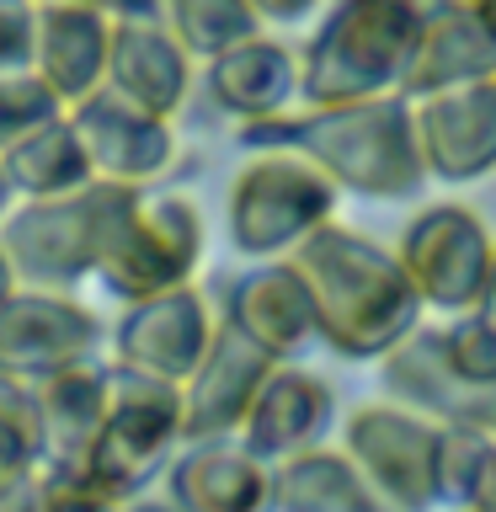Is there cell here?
<instances>
[{"label": "cell", "instance_id": "obj_22", "mask_svg": "<svg viewBox=\"0 0 496 512\" xmlns=\"http://www.w3.org/2000/svg\"><path fill=\"white\" fill-rule=\"evenodd\" d=\"M486 75H496V38L486 32V22L475 11L427 6L411 64L400 75V96H432V91L470 86V80H486Z\"/></svg>", "mask_w": 496, "mask_h": 512}, {"label": "cell", "instance_id": "obj_43", "mask_svg": "<svg viewBox=\"0 0 496 512\" xmlns=\"http://www.w3.org/2000/svg\"><path fill=\"white\" fill-rule=\"evenodd\" d=\"M464 512H470V507H464Z\"/></svg>", "mask_w": 496, "mask_h": 512}, {"label": "cell", "instance_id": "obj_27", "mask_svg": "<svg viewBox=\"0 0 496 512\" xmlns=\"http://www.w3.org/2000/svg\"><path fill=\"white\" fill-rule=\"evenodd\" d=\"M491 438L475 427H448L438 422V443H432V486H438V507H464L470 486L486 464Z\"/></svg>", "mask_w": 496, "mask_h": 512}, {"label": "cell", "instance_id": "obj_28", "mask_svg": "<svg viewBox=\"0 0 496 512\" xmlns=\"http://www.w3.org/2000/svg\"><path fill=\"white\" fill-rule=\"evenodd\" d=\"M438 331H443V358L454 374L475 384H496V320L486 310H459Z\"/></svg>", "mask_w": 496, "mask_h": 512}, {"label": "cell", "instance_id": "obj_21", "mask_svg": "<svg viewBox=\"0 0 496 512\" xmlns=\"http://www.w3.org/2000/svg\"><path fill=\"white\" fill-rule=\"evenodd\" d=\"M208 96L235 123L278 118L299 102V48H288L262 27L256 38L208 59Z\"/></svg>", "mask_w": 496, "mask_h": 512}, {"label": "cell", "instance_id": "obj_38", "mask_svg": "<svg viewBox=\"0 0 496 512\" xmlns=\"http://www.w3.org/2000/svg\"><path fill=\"white\" fill-rule=\"evenodd\" d=\"M475 310H486L491 320H496V256H491V272H486V294H480V304Z\"/></svg>", "mask_w": 496, "mask_h": 512}, {"label": "cell", "instance_id": "obj_5", "mask_svg": "<svg viewBox=\"0 0 496 512\" xmlns=\"http://www.w3.org/2000/svg\"><path fill=\"white\" fill-rule=\"evenodd\" d=\"M342 192L310 155L299 150H246L230 198H224V230L230 246L251 262L288 256L304 235L336 219Z\"/></svg>", "mask_w": 496, "mask_h": 512}, {"label": "cell", "instance_id": "obj_3", "mask_svg": "<svg viewBox=\"0 0 496 512\" xmlns=\"http://www.w3.org/2000/svg\"><path fill=\"white\" fill-rule=\"evenodd\" d=\"M427 0H336L299 48V102L342 107L400 91Z\"/></svg>", "mask_w": 496, "mask_h": 512}, {"label": "cell", "instance_id": "obj_23", "mask_svg": "<svg viewBox=\"0 0 496 512\" xmlns=\"http://www.w3.org/2000/svg\"><path fill=\"white\" fill-rule=\"evenodd\" d=\"M38 395V427H43V464H80L107 416V363L80 358L54 374L32 379Z\"/></svg>", "mask_w": 496, "mask_h": 512}, {"label": "cell", "instance_id": "obj_11", "mask_svg": "<svg viewBox=\"0 0 496 512\" xmlns=\"http://www.w3.org/2000/svg\"><path fill=\"white\" fill-rule=\"evenodd\" d=\"M379 384L395 406H406L427 422H448V427H475L496 438V384H475L448 368L443 358V331L438 326H416L379 352Z\"/></svg>", "mask_w": 496, "mask_h": 512}, {"label": "cell", "instance_id": "obj_7", "mask_svg": "<svg viewBox=\"0 0 496 512\" xmlns=\"http://www.w3.org/2000/svg\"><path fill=\"white\" fill-rule=\"evenodd\" d=\"M198 267H203V208L182 198V192L144 187L128 203V214L118 219V230H112L91 278L112 299L139 304V299L166 294V288L192 283Z\"/></svg>", "mask_w": 496, "mask_h": 512}, {"label": "cell", "instance_id": "obj_32", "mask_svg": "<svg viewBox=\"0 0 496 512\" xmlns=\"http://www.w3.org/2000/svg\"><path fill=\"white\" fill-rule=\"evenodd\" d=\"M32 6H91L107 22H150V16H160V0H32Z\"/></svg>", "mask_w": 496, "mask_h": 512}, {"label": "cell", "instance_id": "obj_35", "mask_svg": "<svg viewBox=\"0 0 496 512\" xmlns=\"http://www.w3.org/2000/svg\"><path fill=\"white\" fill-rule=\"evenodd\" d=\"M470 512H496V438L486 448V464H480L475 486H470V502H464Z\"/></svg>", "mask_w": 496, "mask_h": 512}, {"label": "cell", "instance_id": "obj_17", "mask_svg": "<svg viewBox=\"0 0 496 512\" xmlns=\"http://www.w3.org/2000/svg\"><path fill=\"white\" fill-rule=\"evenodd\" d=\"M331 427H336L331 379H320L299 363H272L267 379L256 384L251 411H246V422H240L235 438L246 443L256 459L278 464L288 454H304V448L326 443Z\"/></svg>", "mask_w": 496, "mask_h": 512}, {"label": "cell", "instance_id": "obj_36", "mask_svg": "<svg viewBox=\"0 0 496 512\" xmlns=\"http://www.w3.org/2000/svg\"><path fill=\"white\" fill-rule=\"evenodd\" d=\"M251 6H256V16H262V22L288 27V22H304V16H310L320 0H251Z\"/></svg>", "mask_w": 496, "mask_h": 512}, {"label": "cell", "instance_id": "obj_19", "mask_svg": "<svg viewBox=\"0 0 496 512\" xmlns=\"http://www.w3.org/2000/svg\"><path fill=\"white\" fill-rule=\"evenodd\" d=\"M102 86L118 91L123 102L155 112V118H176L192 96V59L160 27V16H150V22H112Z\"/></svg>", "mask_w": 496, "mask_h": 512}, {"label": "cell", "instance_id": "obj_15", "mask_svg": "<svg viewBox=\"0 0 496 512\" xmlns=\"http://www.w3.org/2000/svg\"><path fill=\"white\" fill-rule=\"evenodd\" d=\"M272 358L256 342H246L235 326H214L203 358L192 363V374L176 384L182 390V411H176V432L182 443H208V438H235L240 422L251 411L256 384L267 379Z\"/></svg>", "mask_w": 496, "mask_h": 512}, {"label": "cell", "instance_id": "obj_18", "mask_svg": "<svg viewBox=\"0 0 496 512\" xmlns=\"http://www.w3.org/2000/svg\"><path fill=\"white\" fill-rule=\"evenodd\" d=\"M160 480L176 512H272V464L240 438L182 443Z\"/></svg>", "mask_w": 496, "mask_h": 512}, {"label": "cell", "instance_id": "obj_1", "mask_svg": "<svg viewBox=\"0 0 496 512\" xmlns=\"http://www.w3.org/2000/svg\"><path fill=\"white\" fill-rule=\"evenodd\" d=\"M240 150H299L336 182V192L374 203H406L427 187L411 128V96L384 91L342 107H304L235 128Z\"/></svg>", "mask_w": 496, "mask_h": 512}, {"label": "cell", "instance_id": "obj_40", "mask_svg": "<svg viewBox=\"0 0 496 512\" xmlns=\"http://www.w3.org/2000/svg\"><path fill=\"white\" fill-rule=\"evenodd\" d=\"M11 198H16V192H11V182H6V166H0V219H6V208H11Z\"/></svg>", "mask_w": 496, "mask_h": 512}, {"label": "cell", "instance_id": "obj_25", "mask_svg": "<svg viewBox=\"0 0 496 512\" xmlns=\"http://www.w3.org/2000/svg\"><path fill=\"white\" fill-rule=\"evenodd\" d=\"M0 166H6V182L16 198H59V192H75L91 182L86 150H80L70 118H48L32 134H22L16 144L0 150Z\"/></svg>", "mask_w": 496, "mask_h": 512}, {"label": "cell", "instance_id": "obj_37", "mask_svg": "<svg viewBox=\"0 0 496 512\" xmlns=\"http://www.w3.org/2000/svg\"><path fill=\"white\" fill-rule=\"evenodd\" d=\"M123 512H176L166 496H134V502H123Z\"/></svg>", "mask_w": 496, "mask_h": 512}, {"label": "cell", "instance_id": "obj_10", "mask_svg": "<svg viewBox=\"0 0 496 512\" xmlns=\"http://www.w3.org/2000/svg\"><path fill=\"white\" fill-rule=\"evenodd\" d=\"M107 336L102 315L75 299V288H32L16 283L0 299V374L43 379L64 363L96 358V342Z\"/></svg>", "mask_w": 496, "mask_h": 512}, {"label": "cell", "instance_id": "obj_41", "mask_svg": "<svg viewBox=\"0 0 496 512\" xmlns=\"http://www.w3.org/2000/svg\"><path fill=\"white\" fill-rule=\"evenodd\" d=\"M11 288H16V278H11V267H6V256H0V299H6V294H11Z\"/></svg>", "mask_w": 496, "mask_h": 512}, {"label": "cell", "instance_id": "obj_9", "mask_svg": "<svg viewBox=\"0 0 496 512\" xmlns=\"http://www.w3.org/2000/svg\"><path fill=\"white\" fill-rule=\"evenodd\" d=\"M432 443H438V422L395 406V400L358 406L342 422V454L358 464V475L390 512H438Z\"/></svg>", "mask_w": 496, "mask_h": 512}, {"label": "cell", "instance_id": "obj_20", "mask_svg": "<svg viewBox=\"0 0 496 512\" xmlns=\"http://www.w3.org/2000/svg\"><path fill=\"white\" fill-rule=\"evenodd\" d=\"M112 22L91 6H38L32 27V75L54 91L59 107L86 102L107 80Z\"/></svg>", "mask_w": 496, "mask_h": 512}, {"label": "cell", "instance_id": "obj_39", "mask_svg": "<svg viewBox=\"0 0 496 512\" xmlns=\"http://www.w3.org/2000/svg\"><path fill=\"white\" fill-rule=\"evenodd\" d=\"M427 6H448V11H486L491 0H427Z\"/></svg>", "mask_w": 496, "mask_h": 512}, {"label": "cell", "instance_id": "obj_30", "mask_svg": "<svg viewBox=\"0 0 496 512\" xmlns=\"http://www.w3.org/2000/svg\"><path fill=\"white\" fill-rule=\"evenodd\" d=\"M43 512H123V496H112L86 464H38Z\"/></svg>", "mask_w": 496, "mask_h": 512}, {"label": "cell", "instance_id": "obj_4", "mask_svg": "<svg viewBox=\"0 0 496 512\" xmlns=\"http://www.w3.org/2000/svg\"><path fill=\"white\" fill-rule=\"evenodd\" d=\"M139 192L144 187L91 176L86 187L59 192V198L11 203L0 219V256H6L11 278L32 288H80L96 272L112 230Z\"/></svg>", "mask_w": 496, "mask_h": 512}, {"label": "cell", "instance_id": "obj_14", "mask_svg": "<svg viewBox=\"0 0 496 512\" xmlns=\"http://www.w3.org/2000/svg\"><path fill=\"white\" fill-rule=\"evenodd\" d=\"M214 326H219V310L198 283L166 288V294L139 299L123 310V320L112 326V358L182 384L192 374V363L203 358Z\"/></svg>", "mask_w": 496, "mask_h": 512}, {"label": "cell", "instance_id": "obj_2", "mask_svg": "<svg viewBox=\"0 0 496 512\" xmlns=\"http://www.w3.org/2000/svg\"><path fill=\"white\" fill-rule=\"evenodd\" d=\"M288 262L310 294L315 342L347 363H374L422 320V299L400 256L379 246L374 235L347 230L342 219H326L315 235H304L288 251Z\"/></svg>", "mask_w": 496, "mask_h": 512}, {"label": "cell", "instance_id": "obj_33", "mask_svg": "<svg viewBox=\"0 0 496 512\" xmlns=\"http://www.w3.org/2000/svg\"><path fill=\"white\" fill-rule=\"evenodd\" d=\"M0 512H43V480L38 470L16 475L11 486H0Z\"/></svg>", "mask_w": 496, "mask_h": 512}, {"label": "cell", "instance_id": "obj_8", "mask_svg": "<svg viewBox=\"0 0 496 512\" xmlns=\"http://www.w3.org/2000/svg\"><path fill=\"white\" fill-rule=\"evenodd\" d=\"M395 256L406 267L422 310L459 315V310H475L480 294H486L496 235L470 203H427L406 219Z\"/></svg>", "mask_w": 496, "mask_h": 512}, {"label": "cell", "instance_id": "obj_29", "mask_svg": "<svg viewBox=\"0 0 496 512\" xmlns=\"http://www.w3.org/2000/svg\"><path fill=\"white\" fill-rule=\"evenodd\" d=\"M59 112L64 107L54 102V91L32 70H0V150L16 144L22 134H32L38 123L59 118Z\"/></svg>", "mask_w": 496, "mask_h": 512}, {"label": "cell", "instance_id": "obj_34", "mask_svg": "<svg viewBox=\"0 0 496 512\" xmlns=\"http://www.w3.org/2000/svg\"><path fill=\"white\" fill-rule=\"evenodd\" d=\"M27 470H38V454H32L27 443H16L6 427H0V486H11L16 475H27Z\"/></svg>", "mask_w": 496, "mask_h": 512}, {"label": "cell", "instance_id": "obj_42", "mask_svg": "<svg viewBox=\"0 0 496 512\" xmlns=\"http://www.w3.org/2000/svg\"><path fill=\"white\" fill-rule=\"evenodd\" d=\"M475 16H480V22H486V32H491V38H496V0H491L486 11H475Z\"/></svg>", "mask_w": 496, "mask_h": 512}, {"label": "cell", "instance_id": "obj_6", "mask_svg": "<svg viewBox=\"0 0 496 512\" xmlns=\"http://www.w3.org/2000/svg\"><path fill=\"white\" fill-rule=\"evenodd\" d=\"M176 411H182V390L171 379L107 358V416H102V427H96V438H91L80 464L112 496L134 502V496H144L166 475L171 454L182 448Z\"/></svg>", "mask_w": 496, "mask_h": 512}, {"label": "cell", "instance_id": "obj_13", "mask_svg": "<svg viewBox=\"0 0 496 512\" xmlns=\"http://www.w3.org/2000/svg\"><path fill=\"white\" fill-rule=\"evenodd\" d=\"M80 150H86L91 176L123 187H155L160 176L176 166V128L171 118H155L134 102H123L118 91H91L86 102L64 107Z\"/></svg>", "mask_w": 496, "mask_h": 512}, {"label": "cell", "instance_id": "obj_12", "mask_svg": "<svg viewBox=\"0 0 496 512\" xmlns=\"http://www.w3.org/2000/svg\"><path fill=\"white\" fill-rule=\"evenodd\" d=\"M411 128L427 182H486L496 171V75L411 96Z\"/></svg>", "mask_w": 496, "mask_h": 512}, {"label": "cell", "instance_id": "obj_26", "mask_svg": "<svg viewBox=\"0 0 496 512\" xmlns=\"http://www.w3.org/2000/svg\"><path fill=\"white\" fill-rule=\"evenodd\" d=\"M160 27L182 43L187 59H214L224 48L256 38L267 22L251 0H160Z\"/></svg>", "mask_w": 496, "mask_h": 512}, {"label": "cell", "instance_id": "obj_24", "mask_svg": "<svg viewBox=\"0 0 496 512\" xmlns=\"http://www.w3.org/2000/svg\"><path fill=\"white\" fill-rule=\"evenodd\" d=\"M272 512H390L342 448H304L272 464Z\"/></svg>", "mask_w": 496, "mask_h": 512}, {"label": "cell", "instance_id": "obj_31", "mask_svg": "<svg viewBox=\"0 0 496 512\" xmlns=\"http://www.w3.org/2000/svg\"><path fill=\"white\" fill-rule=\"evenodd\" d=\"M32 27H38L32 0H0V70H32Z\"/></svg>", "mask_w": 496, "mask_h": 512}, {"label": "cell", "instance_id": "obj_16", "mask_svg": "<svg viewBox=\"0 0 496 512\" xmlns=\"http://www.w3.org/2000/svg\"><path fill=\"white\" fill-rule=\"evenodd\" d=\"M219 320L235 326L246 342H256L272 363H294L315 342L310 294H304L288 256H267V262H251L246 272H235L224 283Z\"/></svg>", "mask_w": 496, "mask_h": 512}]
</instances>
